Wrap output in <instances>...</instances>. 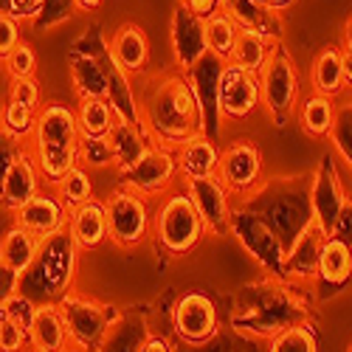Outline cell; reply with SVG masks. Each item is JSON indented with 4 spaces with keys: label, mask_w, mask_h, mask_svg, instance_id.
Listing matches in <instances>:
<instances>
[{
    "label": "cell",
    "mask_w": 352,
    "mask_h": 352,
    "mask_svg": "<svg viewBox=\"0 0 352 352\" xmlns=\"http://www.w3.org/2000/svg\"><path fill=\"white\" fill-rule=\"evenodd\" d=\"M220 146L209 135H197L186 141L184 146L175 150L178 155V175L184 181H200V178H212L220 164Z\"/></svg>",
    "instance_id": "cell-25"
},
{
    "label": "cell",
    "mask_w": 352,
    "mask_h": 352,
    "mask_svg": "<svg viewBox=\"0 0 352 352\" xmlns=\"http://www.w3.org/2000/svg\"><path fill=\"white\" fill-rule=\"evenodd\" d=\"M307 200H310V223L324 234V237H333L336 226H338V214L344 209V181L338 175V164L333 158V153H324L321 161L316 164L313 181L307 189Z\"/></svg>",
    "instance_id": "cell-9"
},
{
    "label": "cell",
    "mask_w": 352,
    "mask_h": 352,
    "mask_svg": "<svg viewBox=\"0 0 352 352\" xmlns=\"http://www.w3.org/2000/svg\"><path fill=\"white\" fill-rule=\"evenodd\" d=\"M3 65H6V74L12 79H28V76H34V71H37V54L28 43H20L3 60Z\"/></svg>",
    "instance_id": "cell-38"
},
{
    "label": "cell",
    "mask_w": 352,
    "mask_h": 352,
    "mask_svg": "<svg viewBox=\"0 0 352 352\" xmlns=\"http://www.w3.org/2000/svg\"><path fill=\"white\" fill-rule=\"evenodd\" d=\"M43 181H40V172L32 161V155L23 153L14 166L9 169V175L0 184V203L9 209V212H20L28 200H32L37 192H40Z\"/></svg>",
    "instance_id": "cell-24"
},
{
    "label": "cell",
    "mask_w": 352,
    "mask_h": 352,
    "mask_svg": "<svg viewBox=\"0 0 352 352\" xmlns=\"http://www.w3.org/2000/svg\"><path fill=\"white\" fill-rule=\"evenodd\" d=\"M56 305H60L68 327V346H74L76 352H99L119 313L110 305L76 296V293H65Z\"/></svg>",
    "instance_id": "cell-7"
},
{
    "label": "cell",
    "mask_w": 352,
    "mask_h": 352,
    "mask_svg": "<svg viewBox=\"0 0 352 352\" xmlns=\"http://www.w3.org/2000/svg\"><path fill=\"white\" fill-rule=\"evenodd\" d=\"M34 122H37V113L28 110L17 102H9L6 99V107H3V116H0V130L6 135H12L14 141H28L34 135Z\"/></svg>",
    "instance_id": "cell-35"
},
{
    "label": "cell",
    "mask_w": 352,
    "mask_h": 352,
    "mask_svg": "<svg viewBox=\"0 0 352 352\" xmlns=\"http://www.w3.org/2000/svg\"><path fill=\"white\" fill-rule=\"evenodd\" d=\"M333 237L344 240V243L352 248V195H346V200H344V209H341V214H338V226H336Z\"/></svg>",
    "instance_id": "cell-45"
},
{
    "label": "cell",
    "mask_w": 352,
    "mask_h": 352,
    "mask_svg": "<svg viewBox=\"0 0 352 352\" xmlns=\"http://www.w3.org/2000/svg\"><path fill=\"white\" fill-rule=\"evenodd\" d=\"M138 124L153 146L178 150L186 141L206 135L203 113L189 87V79L178 68L155 71L144 76L135 94Z\"/></svg>",
    "instance_id": "cell-1"
},
{
    "label": "cell",
    "mask_w": 352,
    "mask_h": 352,
    "mask_svg": "<svg viewBox=\"0 0 352 352\" xmlns=\"http://www.w3.org/2000/svg\"><path fill=\"white\" fill-rule=\"evenodd\" d=\"M3 107H6V99H3V94H0V116H3Z\"/></svg>",
    "instance_id": "cell-53"
},
{
    "label": "cell",
    "mask_w": 352,
    "mask_h": 352,
    "mask_svg": "<svg viewBox=\"0 0 352 352\" xmlns=\"http://www.w3.org/2000/svg\"><path fill=\"white\" fill-rule=\"evenodd\" d=\"M217 178L234 197H251L262 186V153L248 138L231 141L220 153Z\"/></svg>",
    "instance_id": "cell-10"
},
{
    "label": "cell",
    "mask_w": 352,
    "mask_h": 352,
    "mask_svg": "<svg viewBox=\"0 0 352 352\" xmlns=\"http://www.w3.org/2000/svg\"><path fill=\"white\" fill-rule=\"evenodd\" d=\"M274 45H276V43H268L265 37H259V34H254V32H240L237 45H234L228 63L237 65V68H245V71H251V74H259L262 65L268 63Z\"/></svg>",
    "instance_id": "cell-33"
},
{
    "label": "cell",
    "mask_w": 352,
    "mask_h": 352,
    "mask_svg": "<svg viewBox=\"0 0 352 352\" xmlns=\"http://www.w3.org/2000/svg\"><path fill=\"white\" fill-rule=\"evenodd\" d=\"M226 63L217 60L214 54H203L200 60L186 71V79H189V87L197 99V107L203 113V133L209 138L217 135V127H220V107H217V94H220V74H223Z\"/></svg>",
    "instance_id": "cell-14"
},
{
    "label": "cell",
    "mask_w": 352,
    "mask_h": 352,
    "mask_svg": "<svg viewBox=\"0 0 352 352\" xmlns=\"http://www.w3.org/2000/svg\"><path fill=\"white\" fill-rule=\"evenodd\" d=\"M217 307L214 302L200 290H189L175 302L172 310V327L178 333V338L189 341V344H203L217 333Z\"/></svg>",
    "instance_id": "cell-12"
},
{
    "label": "cell",
    "mask_w": 352,
    "mask_h": 352,
    "mask_svg": "<svg viewBox=\"0 0 352 352\" xmlns=\"http://www.w3.org/2000/svg\"><path fill=\"white\" fill-rule=\"evenodd\" d=\"M344 48H352V14H349V20L344 25Z\"/></svg>",
    "instance_id": "cell-52"
},
{
    "label": "cell",
    "mask_w": 352,
    "mask_h": 352,
    "mask_svg": "<svg viewBox=\"0 0 352 352\" xmlns=\"http://www.w3.org/2000/svg\"><path fill=\"white\" fill-rule=\"evenodd\" d=\"M324 234L307 223L285 248V279L287 282H313L318 274V256L324 245Z\"/></svg>",
    "instance_id": "cell-17"
},
{
    "label": "cell",
    "mask_w": 352,
    "mask_h": 352,
    "mask_svg": "<svg viewBox=\"0 0 352 352\" xmlns=\"http://www.w3.org/2000/svg\"><path fill=\"white\" fill-rule=\"evenodd\" d=\"M259 6H265V9H271V12H282V9H287V6H293L296 0H256Z\"/></svg>",
    "instance_id": "cell-50"
},
{
    "label": "cell",
    "mask_w": 352,
    "mask_h": 352,
    "mask_svg": "<svg viewBox=\"0 0 352 352\" xmlns=\"http://www.w3.org/2000/svg\"><path fill=\"white\" fill-rule=\"evenodd\" d=\"M20 43V23L9 14H0V60H6Z\"/></svg>",
    "instance_id": "cell-42"
},
{
    "label": "cell",
    "mask_w": 352,
    "mask_h": 352,
    "mask_svg": "<svg viewBox=\"0 0 352 352\" xmlns=\"http://www.w3.org/2000/svg\"><path fill=\"white\" fill-rule=\"evenodd\" d=\"M68 71H71V82H74V91L79 99H107L104 68L94 54L71 48Z\"/></svg>",
    "instance_id": "cell-26"
},
{
    "label": "cell",
    "mask_w": 352,
    "mask_h": 352,
    "mask_svg": "<svg viewBox=\"0 0 352 352\" xmlns=\"http://www.w3.org/2000/svg\"><path fill=\"white\" fill-rule=\"evenodd\" d=\"M56 197L63 200V206L68 212L85 206L87 200H94V181H91V175H87V169L82 164L76 169H71L60 181V186H56Z\"/></svg>",
    "instance_id": "cell-34"
},
{
    "label": "cell",
    "mask_w": 352,
    "mask_h": 352,
    "mask_svg": "<svg viewBox=\"0 0 352 352\" xmlns=\"http://www.w3.org/2000/svg\"><path fill=\"white\" fill-rule=\"evenodd\" d=\"M28 346L34 352H68V327L60 305H37L34 321L28 327Z\"/></svg>",
    "instance_id": "cell-22"
},
{
    "label": "cell",
    "mask_w": 352,
    "mask_h": 352,
    "mask_svg": "<svg viewBox=\"0 0 352 352\" xmlns=\"http://www.w3.org/2000/svg\"><path fill=\"white\" fill-rule=\"evenodd\" d=\"M17 214V226L32 231L34 237H48V234H56L68 226V209L63 206V200L56 195H48V192H37L32 200Z\"/></svg>",
    "instance_id": "cell-19"
},
{
    "label": "cell",
    "mask_w": 352,
    "mask_h": 352,
    "mask_svg": "<svg viewBox=\"0 0 352 352\" xmlns=\"http://www.w3.org/2000/svg\"><path fill=\"white\" fill-rule=\"evenodd\" d=\"M76 262H79V248L71 240L68 228L48 234V237L40 240L34 265L20 276L17 293H23V296H28L37 305L45 302L56 305L71 290V282L76 276Z\"/></svg>",
    "instance_id": "cell-3"
},
{
    "label": "cell",
    "mask_w": 352,
    "mask_h": 352,
    "mask_svg": "<svg viewBox=\"0 0 352 352\" xmlns=\"http://www.w3.org/2000/svg\"><path fill=\"white\" fill-rule=\"evenodd\" d=\"M302 79L293 54L276 43L271 48L268 63L259 71V104L265 107L268 119L276 127H287L296 119V110L302 102Z\"/></svg>",
    "instance_id": "cell-4"
},
{
    "label": "cell",
    "mask_w": 352,
    "mask_h": 352,
    "mask_svg": "<svg viewBox=\"0 0 352 352\" xmlns=\"http://www.w3.org/2000/svg\"><path fill=\"white\" fill-rule=\"evenodd\" d=\"M228 234L240 240V245L271 274V279H285V243L276 237V231L262 220L254 209H231V226Z\"/></svg>",
    "instance_id": "cell-8"
},
{
    "label": "cell",
    "mask_w": 352,
    "mask_h": 352,
    "mask_svg": "<svg viewBox=\"0 0 352 352\" xmlns=\"http://www.w3.org/2000/svg\"><path fill=\"white\" fill-rule=\"evenodd\" d=\"M102 6V0H74V9L79 12H96Z\"/></svg>",
    "instance_id": "cell-51"
},
{
    "label": "cell",
    "mask_w": 352,
    "mask_h": 352,
    "mask_svg": "<svg viewBox=\"0 0 352 352\" xmlns=\"http://www.w3.org/2000/svg\"><path fill=\"white\" fill-rule=\"evenodd\" d=\"M28 344V333H23L6 316H0V352H23Z\"/></svg>",
    "instance_id": "cell-41"
},
{
    "label": "cell",
    "mask_w": 352,
    "mask_h": 352,
    "mask_svg": "<svg viewBox=\"0 0 352 352\" xmlns=\"http://www.w3.org/2000/svg\"><path fill=\"white\" fill-rule=\"evenodd\" d=\"M181 3H184L192 14H197L200 20H206V17L217 14V12H223V0H181Z\"/></svg>",
    "instance_id": "cell-47"
},
{
    "label": "cell",
    "mask_w": 352,
    "mask_h": 352,
    "mask_svg": "<svg viewBox=\"0 0 352 352\" xmlns=\"http://www.w3.org/2000/svg\"><path fill=\"white\" fill-rule=\"evenodd\" d=\"M223 12L237 23L243 32H254L259 37H265L268 43H282L285 25L276 12L259 6L256 0H223Z\"/></svg>",
    "instance_id": "cell-21"
},
{
    "label": "cell",
    "mask_w": 352,
    "mask_h": 352,
    "mask_svg": "<svg viewBox=\"0 0 352 352\" xmlns=\"http://www.w3.org/2000/svg\"><path fill=\"white\" fill-rule=\"evenodd\" d=\"M68 234L79 251H94L107 240V214L102 200H87L85 206L68 212Z\"/></svg>",
    "instance_id": "cell-23"
},
{
    "label": "cell",
    "mask_w": 352,
    "mask_h": 352,
    "mask_svg": "<svg viewBox=\"0 0 352 352\" xmlns=\"http://www.w3.org/2000/svg\"><path fill=\"white\" fill-rule=\"evenodd\" d=\"M20 290V276L14 271H9L3 262H0V307H3L14 293Z\"/></svg>",
    "instance_id": "cell-46"
},
{
    "label": "cell",
    "mask_w": 352,
    "mask_h": 352,
    "mask_svg": "<svg viewBox=\"0 0 352 352\" xmlns=\"http://www.w3.org/2000/svg\"><path fill=\"white\" fill-rule=\"evenodd\" d=\"M138 352H172V346L161 336H146L144 344L138 346Z\"/></svg>",
    "instance_id": "cell-49"
},
{
    "label": "cell",
    "mask_w": 352,
    "mask_h": 352,
    "mask_svg": "<svg viewBox=\"0 0 352 352\" xmlns=\"http://www.w3.org/2000/svg\"><path fill=\"white\" fill-rule=\"evenodd\" d=\"M6 99L9 102H17V104H23L28 110H34V113L43 107L40 104V85H37L34 76H28V79H12Z\"/></svg>",
    "instance_id": "cell-40"
},
{
    "label": "cell",
    "mask_w": 352,
    "mask_h": 352,
    "mask_svg": "<svg viewBox=\"0 0 352 352\" xmlns=\"http://www.w3.org/2000/svg\"><path fill=\"white\" fill-rule=\"evenodd\" d=\"M74 113H76L79 135L85 141H104L116 122V113L107 99H79Z\"/></svg>",
    "instance_id": "cell-31"
},
{
    "label": "cell",
    "mask_w": 352,
    "mask_h": 352,
    "mask_svg": "<svg viewBox=\"0 0 352 352\" xmlns=\"http://www.w3.org/2000/svg\"><path fill=\"white\" fill-rule=\"evenodd\" d=\"M349 279H352V248L338 237H327L324 245H321L316 282L327 287H344Z\"/></svg>",
    "instance_id": "cell-27"
},
{
    "label": "cell",
    "mask_w": 352,
    "mask_h": 352,
    "mask_svg": "<svg viewBox=\"0 0 352 352\" xmlns=\"http://www.w3.org/2000/svg\"><path fill=\"white\" fill-rule=\"evenodd\" d=\"M310 82H313V94H321L327 99H336L346 91L344 76H341V48L327 45L316 54L313 68H310Z\"/></svg>",
    "instance_id": "cell-29"
},
{
    "label": "cell",
    "mask_w": 352,
    "mask_h": 352,
    "mask_svg": "<svg viewBox=\"0 0 352 352\" xmlns=\"http://www.w3.org/2000/svg\"><path fill=\"white\" fill-rule=\"evenodd\" d=\"M184 192L189 195L195 212L200 214L203 226H206V234H212V237H223V234H228L234 206H231L228 189L220 184L217 175H212V178H200V181H186Z\"/></svg>",
    "instance_id": "cell-13"
},
{
    "label": "cell",
    "mask_w": 352,
    "mask_h": 352,
    "mask_svg": "<svg viewBox=\"0 0 352 352\" xmlns=\"http://www.w3.org/2000/svg\"><path fill=\"white\" fill-rule=\"evenodd\" d=\"M296 119L302 124V130L321 141V138H330L333 133V124H336V99H327L321 94H310L299 102V110H296Z\"/></svg>",
    "instance_id": "cell-30"
},
{
    "label": "cell",
    "mask_w": 352,
    "mask_h": 352,
    "mask_svg": "<svg viewBox=\"0 0 352 352\" xmlns=\"http://www.w3.org/2000/svg\"><path fill=\"white\" fill-rule=\"evenodd\" d=\"M153 231L161 248L172 256H184L195 251L206 237V226L195 212L186 192H172L161 200L158 212L153 214Z\"/></svg>",
    "instance_id": "cell-5"
},
{
    "label": "cell",
    "mask_w": 352,
    "mask_h": 352,
    "mask_svg": "<svg viewBox=\"0 0 352 352\" xmlns=\"http://www.w3.org/2000/svg\"><path fill=\"white\" fill-rule=\"evenodd\" d=\"M107 150H110V164L116 166V172L124 175L127 169H133L146 153L153 150L150 138L144 135L141 124L133 122H113V130L107 133Z\"/></svg>",
    "instance_id": "cell-20"
},
{
    "label": "cell",
    "mask_w": 352,
    "mask_h": 352,
    "mask_svg": "<svg viewBox=\"0 0 352 352\" xmlns=\"http://www.w3.org/2000/svg\"><path fill=\"white\" fill-rule=\"evenodd\" d=\"M175 178H178V155H175V150H166V146H153L133 169L119 175L122 186H127L144 197L164 195Z\"/></svg>",
    "instance_id": "cell-11"
},
{
    "label": "cell",
    "mask_w": 352,
    "mask_h": 352,
    "mask_svg": "<svg viewBox=\"0 0 352 352\" xmlns=\"http://www.w3.org/2000/svg\"><path fill=\"white\" fill-rule=\"evenodd\" d=\"M349 352H352V344H349Z\"/></svg>",
    "instance_id": "cell-55"
},
{
    "label": "cell",
    "mask_w": 352,
    "mask_h": 352,
    "mask_svg": "<svg viewBox=\"0 0 352 352\" xmlns=\"http://www.w3.org/2000/svg\"><path fill=\"white\" fill-rule=\"evenodd\" d=\"M25 150H20V141H14L12 135H6L3 130H0V184H3V178L9 175V169L14 166V161L23 155Z\"/></svg>",
    "instance_id": "cell-43"
},
{
    "label": "cell",
    "mask_w": 352,
    "mask_h": 352,
    "mask_svg": "<svg viewBox=\"0 0 352 352\" xmlns=\"http://www.w3.org/2000/svg\"><path fill=\"white\" fill-rule=\"evenodd\" d=\"M91 164V166H104L110 164V150H107V141H85L79 144V164Z\"/></svg>",
    "instance_id": "cell-44"
},
{
    "label": "cell",
    "mask_w": 352,
    "mask_h": 352,
    "mask_svg": "<svg viewBox=\"0 0 352 352\" xmlns=\"http://www.w3.org/2000/svg\"><path fill=\"white\" fill-rule=\"evenodd\" d=\"M34 313H37V302H32L28 296H23V293H14V296H12L3 307H0V316H6L12 324H17L23 333H28V327H32Z\"/></svg>",
    "instance_id": "cell-39"
},
{
    "label": "cell",
    "mask_w": 352,
    "mask_h": 352,
    "mask_svg": "<svg viewBox=\"0 0 352 352\" xmlns=\"http://www.w3.org/2000/svg\"><path fill=\"white\" fill-rule=\"evenodd\" d=\"M107 51L113 56V63L127 76H138L146 71V63H150V37H146L141 25L124 23L107 40Z\"/></svg>",
    "instance_id": "cell-18"
},
{
    "label": "cell",
    "mask_w": 352,
    "mask_h": 352,
    "mask_svg": "<svg viewBox=\"0 0 352 352\" xmlns=\"http://www.w3.org/2000/svg\"><path fill=\"white\" fill-rule=\"evenodd\" d=\"M37 251H40V237H34L32 231H25L20 226H12L6 231V237L0 240V262L17 276H23L34 265Z\"/></svg>",
    "instance_id": "cell-28"
},
{
    "label": "cell",
    "mask_w": 352,
    "mask_h": 352,
    "mask_svg": "<svg viewBox=\"0 0 352 352\" xmlns=\"http://www.w3.org/2000/svg\"><path fill=\"white\" fill-rule=\"evenodd\" d=\"M104 214H107V240L122 248H138L153 231V209L150 197H144L127 186L113 189L104 200Z\"/></svg>",
    "instance_id": "cell-6"
},
{
    "label": "cell",
    "mask_w": 352,
    "mask_h": 352,
    "mask_svg": "<svg viewBox=\"0 0 352 352\" xmlns=\"http://www.w3.org/2000/svg\"><path fill=\"white\" fill-rule=\"evenodd\" d=\"M169 40H172V54H175V68L189 71L203 54H209L206 48V25L197 14H192L184 3L175 6L172 23H169Z\"/></svg>",
    "instance_id": "cell-16"
},
{
    "label": "cell",
    "mask_w": 352,
    "mask_h": 352,
    "mask_svg": "<svg viewBox=\"0 0 352 352\" xmlns=\"http://www.w3.org/2000/svg\"><path fill=\"white\" fill-rule=\"evenodd\" d=\"M341 76H344V87L352 91V48H341Z\"/></svg>",
    "instance_id": "cell-48"
},
{
    "label": "cell",
    "mask_w": 352,
    "mask_h": 352,
    "mask_svg": "<svg viewBox=\"0 0 352 352\" xmlns=\"http://www.w3.org/2000/svg\"><path fill=\"white\" fill-rule=\"evenodd\" d=\"M32 352H34V349H32Z\"/></svg>",
    "instance_id": "cell-56"
},
{
    "label": "cell",
    "mask_w": 352,
    "mask_h": 352,
    "mask_svg": "<svg viewBox=\"0 0 352 352\" xmlns=\"http://www.w3.org/2000/svg\"><path fill=\"white\" fill-rule=\"evenodd\" d=\"M268 352H318V338L313 327L307 324H293L271 338Z\"/></svg>",
    "instance_id": "cell-36"
},
{
    "label": "cell",
    "mask_w": 352,
    "mask_h": 352,
    "mask_svg": "<svg viewBox=\"0 0 352 352\" xmlns=\"http://www.w3.org/2000/svg\"><path fill=\"white\" fill-rule=\"evenodd\" d=\"M203 25H206V48H209V54H214L217 60L228 63L243 28L234 23L226 12H217V14L206 17V20H203Z\"/></svg>",
    "instance_id": "cell-32"
},
{
    "label": "cell",
    "mask_w": 352,
    "mask_h": 352,
    "mask_svg": "<svg viewBox=\"0 0 352 352\" xmlns=\"http://www.w3.org/2000/svg\"><path fill=\"white\" fill-rule=\"evenodd\" d=\"M79 144L82 135L76 127V113L68 104L51 102L37 110L28 155L45 186H60L65 175L79 166Z\"/></svg>",
    "instance_id": "cell-2"
},
{
    "label": "cell",
    "mask_w": 352,
    "mask_h": 352,
    "mask_svg": "<svg viewBox=\"0 0 352 352\" xmlns=\"http://www.w3.org/2000/svg\"><path fill=\"white\" fill-rule=\"evenodd\" d=\"M330 141L336 146L341 164L352 172V102L336 104V124H333Z\"/></svg>",
    "instance_id": "cell-37"
},
{
    "label": "cell",
    "mask_w": 352,
    "mask_h": 352,
    "mask_svg": "<svg viewBox=\"0 0 352 352\" xmlns=\"http://www.w3.org/2000/svg\"><path fill=\"white\" fill-rule=\"evenodd\" d=\"M220 119H248L259 107V74L226 63L217 94Z\"/></svg>",
    "instance_id": "cell-15"
},
{
    "label": "cell",
    "mask_w": 352,
    "mask_h": 352,
    "mask_svg": "<svg viewBox=\"0 0 352 352\" xmlns=\"http://www.w3.org/2000/svg\"><path fill=\"white\" fill-rule=\"evenodd\" d=\"M0 14H6V0H0Z\"/></svg>",
    "instance_id": "cell-54"
}]
</instances>
